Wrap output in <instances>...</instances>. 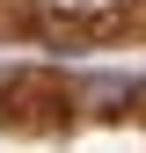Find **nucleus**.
<instances>
[{
	"instance_id": "f257e3e1",
	"label": "nucleus",
	"mask_w": 146,
	"mask_h": 153,
	"mask_svg": "<svg viewBox=\"0 0 146 153\" xmlns=\"http://www.w3.org/2000/svg\"><path fill=\"white\" fill-rule=\"evenodd\" d=\"M132 15H139V22H146V0H132Z\"/></svg>"
}]
</instances>
